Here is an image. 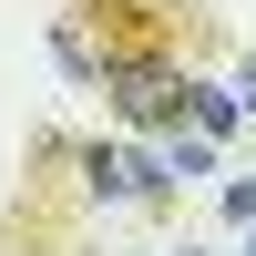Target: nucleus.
Returning a JSON list of instances; mask_svg holds the SVG:
<instances>
[{
  "label": "nucleus",
  "mask_w": 256,
  "mask_h": 256,
  "mask_svg": "<svg viewBox=\"0 0 256 256\" xmlns=\"http://www.w3.org/2000/svg\"><path fill=\"white\" fill-rule=\"evenodd\" d=\"M102 92H113V113L134 134H184V113H195V72L184 62H123V72H102Z\"/></svg>",
  "instance_id": "2"
},
{
  "label": "nucleus",
  "mask_w": 256,
  "mask_h": 256,
  "mask_svg": "<svg viewBox=\"0 0 256 256\" xmlns=\"http://www.w3.org/2000/svg\"><path fill=\"white\" fill-rule=\"evenodd\" d=\"M184 256H195V246H184Z\"/></svg>",
  "instance_id": "6"
},
{
  "label": "nucleus",
  "mask_w": 256,
  "mask_h": 256,
  "mask_svg": "<svg viewBox=\"0 0 256 256\" xmlns=\"http://www.w3.org/2000/svg\"><path fill=\"white\" fill-rule=\"evenodd\" d=\"M226 216H236V226H256V184H226Z\"/></svg>",
  "instance_id": "4"
},
{
  "label": "nucleus",
  "mask_w": 256,
  "mask_h": 256,
  "mask_svg": "<svg viewBox=\"0 0 256 256\" xmlns=\"http://www.w3.org/2000/svg\"><path fill=\"white\" fill-rule=\"evenodd\" d=\"M236 113H246L236 92H216V82H195V134H205V144H226V134H236Z\"/></svg>",
  "instance_id": "3"
},
{
  "label": "nucleus",
  "mask_w": 256,
  "mask_h": 256,
  "mask_svg": "<svg viewBox=\"0 0 256 256\" xmlns=\"http://www.w3.org/2000/svg\"><path fill=\"white\" fill-rule=\"evenodd\" d=\"M184 52V0H62L52 10V62L72 82H102L123 62H174Z\"/></svg>",
  "instance_id": "1"
},
{
  "label": "nucleus",
  "mask_w": 256,
  "mask_h": 256,
  "mask_svg": "<svg viewBox=\"0 0 256 256\" xmlns=\"http://www.w3.org/2000/svg\"><path fill=\"white\" fill-rule=\"evenodd\" d=\"M236 92H246V113H256V62H246V72H236Z\"/></svg>",
  "instance_id": "5"
}]
</instances>
